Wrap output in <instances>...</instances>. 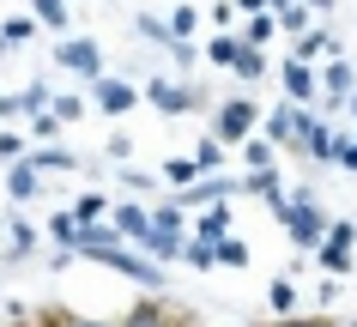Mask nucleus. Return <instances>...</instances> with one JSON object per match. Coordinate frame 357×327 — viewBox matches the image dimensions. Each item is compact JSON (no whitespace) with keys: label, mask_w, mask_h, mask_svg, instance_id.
I'll return each mask as SVG.
<instances>
[{"label":"nucleus","mask_w":357,"mask_h":327,"mask_svg":"<svg viewBox=\"0 0 357 327\" xmlns=\"http://www.w3.org/2000/svg\"><path fill=\"white\" fill-rule=\"evenodd\" d=\"M327 225H333V218L315 206V194H309V188L291 194V206H284V231H291V243H297V249H315L321 236H327Z\"/></svg>","instance_id":"nucleus-1"},{"label":"nucleus","mask_w":357,"mask_h":327,"mask_svg":"<svg viewBox=\"0 0 357 327\" xmlns=\"http://www.w3.org/2000/svg\"><path fill=\"white\" fill-rule=\"evenodd\" d=\"M351 243H357V225L351 218H333L327 236L315 243V267L327 273V279H345V273H351Z\"/></svg>","instance_id":"nucleus-2"},{"label":"nucleus","mask_w":357,"mask_h":327,"mask_svg":"<svg viewBox=\"0 0 357 327\" xmlns=\"http://www.w3.org/2000/svg\"><path fill=\"white\" fill-rule=\"evenodd\" d=\"M255 128H261V109H255V103H248V97H230V103H218V121H212V139H218V146H243L248 134H255Z\"/></svg>","instance_id":"nucleus-3"},{"label":"nucleus","mask_w":357,"mask_h":327,"mask_svg":"<svg viewBox=\"0 0 357 327\" xmlns=\"http://www.w3.org/2000/svg\"><path fill=\"white\" fill-rule=\"evenodd\" d=\"M55 61L67 67V73H79V79H103V49H97L91 37H61Z\"/></svg>","instance_id":"nucleus-4"},{"label":"nucleus","mask_w":357,"mask_h":327,"mask_svg":"<svg viewBox=\"0 0 357 327\" xmlns=\"http://www.w3.org/2000/svg\"><path fill=\"white\" fill-rule=\"evenodd\" d=\"M303 121H309L303 103H279L273 116H261V139H266V146H297V139H303Z\"/></svg>","instance_id":"nucleus-5"},{"label":"nucleus","mask_w":357,"mask_h":327,"mask_svg":"<svg viewBox=\"0 0 357 327\" xmlns=\"http://www.w3.org/2000/svg\"><path fill=\"white\" fill-rule=\"evenodd\" d=\"M297 146H303L309 158H321V164H339L351 139H345V134H333V128H327L321 116H309V121H303V139H297Z\"/></svg>","instance_id":"nucleus-6"},{"label":"nucleus","mask_w":357,"mask_h":327,"mask_svg":"<svg viewBox=\"0 0 357 327\" xmlns=\"http://www.w3.org/2000/svg\"><path fill=\"white\" fill-rule=\"evenodd\" d=\"M146 97H151V109H164V116H188L194 103H200V91H194V85H182V79H151L146 85Z\"/></svg>","instance_id":"nucleus-7"},{"label":"nucleus","mask_w":357,"mask_h":327,"mask_svg":"<svg viewBox=\"0 0 357 327\" xmlns=\"http://www.w3.org/2000/svg\"><path fill=\"white\" fill-rule=\"evenodd\" d=\"M109 225H115V236L121 243H133V249H146V236H151V212L146 206H109Z\"/></svg>","instance_id":"nucleus-8"},{"label":"nucleus","mask_w":357,"mask_h":327,"mask_svg":"<svg viewBox=\"0 0 357 327\" xmlns=\"http://www.w3.org/2000/svg\"><path fill=\"white\" fill-rule=\"evenodd\" d=\"M279 79H284V91H291V103H303V109H309V97L321 91V85H315V67H309V61H297V55L279 61Z\"/></svg>","instance_id":"nucleus-9"},{"label":"nucleus","mask_w":357,"mask_h":327,"mask_svg":"<svg viewBox=\"0 0 357 327\" xmlns=\"http://www.w3.org/2000/svg\"><path fill=\"white\" fill-rule=\"evenodd\" d=\"M133 103H139V91H133L128 79H97V109L103 116H128Z\"/></svg>","instance_id":"nucleus-10"},{"label":"nucleus","mask_w":357,"mask_h":327,"mask_svg":"<svg viewBox=\"0 0 357 327\" xmlns=\"http://www.w3.org/2000/svg\"><path fill=\"white\" fill-rule=\"evenodd\" d=\"M321 55H327V61H339V37L327 31V24H309V31L297 37V61H309V67H315Z\"/></svg>","instance_id":"nucleus-11"},{"label":"nucleus","mask_w":357,"mask_h":327,"mask_svg":"<svg viewBox=\"0 0 357 327\" xmlns=\"http://www.w3.org/2000/svg\"><path fill=\"white\" fill-rule=\"evenodd\" d=\"M315 85L327 91V109H333V103H345V97L357 91V73H351V61H327V73H321Z\"/></svg>","instance_id":"nucleus-12"},{"label":"nucleus","mask_w":357,"mask_h":327,"mask_svg":"<svg viewBox=\"0 0 357 327\" xmlns=\"http://www.w3.org/2000/svg\"><path fill=\"white\" fill-rule=\"evenodd\" d=\"M194 236H200V243H218V236H230V200H212V206L200 212Z\"/></svg>","instance_id":"nucleus-13"},{"label":"nucleus","mask_w":357,"mask_h":327,"mask_svg":"<svg viewBox=\"0 0 357 327\" xmlns=\"http://www.w3.org/2000/svg\"><path fill=\"white\" fill-rule=\"evenodd\" d=\"M24 164L43 176V170H73L79 158H73V152H61V146H31V152H24Z\"/></svg>","instance_id":"nucleus-14"},{"label":"nucleus","mask_w":357,"mask_h":327,"mask_svg":"<svg viewBox=\"0 0 357 327\" xmlns=\"http://www.w3.org/2000/svg\"><path fill=\"white\" fill-rule=\"evenodd\" d=\"M37 188H43V176L31 170V164H13V170H6V194H13V200H37Z\"/></svg>","instance_id":"nucleus-15"},{"label":"nucleus","mask_w":357,"mask_h":327,"mask_svg":"<svg viewBox=\"0 0 357 327\" xmlns=\"http://www.w3.org/2000/svg\"><path fill=\"white\" fill-rule=\"evenodd\" d=\"M230 73H236V79H261V73H266V49H255V43H236Z\"/></svg>","instance_id":"nucleus-16"},{"label":"nucleus","mask_w":357,"mask_h":327,"mask_svg":"<svg viewBox=\"0 0 357 327\" xmlns=\"http://www.w3.org/2000/svg\"><path fill=\"white\" fill-rule=\"evenodd\" d=\"M200 176H206V170H200L194 158H164V182H169V188H176V194H182V188H194Z\"/></svg>","instance_id":"nucleus-17"},{"label":"nucleus","mask_w":357,"mask_h":327,"mask_svg":"<svg viewBox=\"0 0 357 327\" xmlns=\"http://www.w3.org/2000/svg\"><path fill=\"white\" fill-rule=\"evenodd\" d=\"M243 31H236V37L243 43H255V49H266V43H273V31H279V19H273V13H243Z\"/></svg>","instance_id":"nucleus-18"},{"label":"nucleus","mask_w":357,"mask_h":327,"mask_svg":"<svg viewBox=\"0 0 357 327\" xmlns=\"http://www.w3.org/2000/svg\"><path fill=\"white\" fill-rule=\"evenodd\" d=\"M212 261H218V267H248V243L243 236H218V243H212Z\"/></svg>","instance_id":"nucleus-19"},{"label":"nucleus","mask_w":357,"mask_h":327,"mask_svg":"<svg viewBox=\"0 0 357 327\" xmlns=\"http://www.w3.org/2000/svg\"><path fill=\"white\" fill-rule=\"evenodd\" d=\"M164 24H169V43H188V37H194V24H200V13H194L188 0H182V6H176Z\"/></svg>","instance_id":"nucleus-20"},{"label":"nucleus","mask_w":357,"mask_h":327,"mask_svg":"<svg viewBox=\"0 0 357 327\" xmlns=\"http://www.w3.org/2000/svg\"><path fill=\"white\" fill-rule=\"evenodd\" d=\"M31 13H37V24H49V31H67V0H31Z\"/></svg>","instance_id":"nucleus-21"},{"label":"nucleus","mask_w":357,"mask_h":327,"mask_svg":"<svg viewBox=\"0 0 357 327\" xmlns=\"http://www.w3.org/2000/svg\"><path fill=\"white\" fill-rule=\"evenodd\" d=\"M188 158H194V164H200V170H206V176H218V170H225V146H218V139H212V134L200 139V146H194Z\"/></svg>","instance_id":"nucleus-22"},{"label":"nucleus","mask_w":357,"mask_h":327,"mask_svg":"<svg viewBox=\"0 0 357 327\" xmlns=\"http://www.w3.org/2000/svg\"><path fill=\"white\" fill-rule=\"evenodd\" d=\"M236 43H243V37H236V31H218V37H212L206 49H200V55H206L212 67H230V55H236Z\"/></svg>","instance_id":"nucleus-23"},{"label":"nucleus","mask_w":357,"mask_h":327,"mask_svg":"<svg viewBox=\"0 0 357 327\" xmlns=\"http://www.w3.org/2000/svg\"><path fill=\"white\" fill-rule=\"evenodd\" d=\"M103 212H109L103 194H79V200H73V218H79V225H103Z\"/></svg>","instance_id":"nucleus-24"},{"label":"nucleus","mask_w":357,"mask_h":327,"mask_svg":"<svg viewBox=\"0 0 357 327\" xmlns=\"http://www.w3.org/2000/svg\"><path fill=\"white\" fill-rule=\"evenodd\" d=\"M273 19H279V31H291V37H303V31H309V24H315V13H309V6H284V13H273Z\"/></svg>","instance_id":"nucleus-25"},{"label":"nucleus","mask_w":357,"mask_h":327,"mask_svg":"<svg viewBox=\"0 0 357 327\" xmlns=\"http://www.w3.org/2000/svg\"><path fill=\"white\" fill-rule=\"evenodd\" d=\"M243 164H248V170H273V146L248 134V139H243Z\"/></svg>","instance_id":"nucleus-26"},{"label":"nucleus","mask_w":357,"mask_h":327,"mask_svg":"<svg viewBox=\"0 0 357 327\" xmlns=\"http://www.w3.org/2000/svg\"><path fill=\"white\" fill-rule=\"evenodd\" d=\"M146 249L158 254V261H176V254H182V236H176V231H151V236H146Z\"/></svg>","instance_id":"nucleus-27"},{"label":"nucleus","mask_w":357,"mask_h":327,"mask_svg":"<svg viewBox=\"0 0 357 327\" xmlns=\"http://www.w3.org/2000/svg\"><path fill=\"white\" fill-rule=\"evenodd\" d=\"M182 261H188V267H218V261H212V243H200V236H182Z\"/></svg>","instance_id":"nucleus-28"},{"label":"nucleus","mask_w":357,"mask_h":327,"mask_svg":"<svg viewBox=\"0 0 357 327\" xmlns=\"http://www.w3.org/2000/svg\"><path fill=\"white\" fill-rule=\"evenodd\" d=\"M49 85H31V91H19V116H43V109H49Z\"/></svg>","instance_id":"nucleus-29"},{"label":"nucleus","mask_w":357,"mask_h":327,"mask_svg":"<svg viewBox=\"0 0 357 327\" xmlns=\"http://www.w3.org/2000/svg\"><path fill=\"white\" fill-rule=\"evenodd\" d=\"M121 327H169V315H164L158 303H139V309H133V315H128Z\"/></svg>","instance_id":"nucleus-30"},{"label":"nucleus","mask_w":357,"mask_h":327,"mask_svg":"<svg viewBox=\"0 0 357 327\" xmlns=\"http://www.w3.org/2000/svg\"><path fill=\"white\" fill-rule=\"evenodd\" d=\"M0 37H6V49H13V43H31V37H37V19H6V24H0Z\"/></svg>","instance_id":"nucleus-31"},{"label":"nucleus","mask_w":357,"mask_h":327,"mask_svg":"<svg viewBox=\"0 0 357 327\" xmlns=\"http://www.w3.org/2000/svg\"><path fill=\"white\" fill-rule=\"evenodd\" d=\"M49 231H55V243H67V254H73V236H79V218H73V212H55Z\"/></svg>","instance_id":"nucleus-32"},{"label":"nucleus","mask_w":357,"mask_h":327,"mask_svg":"<svg viewBox=\"0 0 357 327\" xmlns=\"http://www.w3.org/2000/svg\"><path fill=\"white\" fill-rule=\"evenodd\" d=\"M266 303H273V309L284 315V309L297 303V285H291V279H273V285H266Z\"/></svg>","instance_id":"nucleus-33"},{"label":"nucleus","mask_w":357,"mask_h":327,"mask_svg":"<svg viewBox=\"0 0 357 327\" xmlns=\"http://www.w3.org/2000/svg\"><path fill=\"white\" fill-rule=\"evenodd\" d=\"M243 188H255V194H266V200H273V194H284V182H279L273 170H248V182H243Z\"/></svg>","instance_id":"nucleus-34"},{"label":"nucleus","mask_w":357,"mask_h":327,"mask_svg":"<svg viewBox=\"0 0 357 327\" xmlns=\"http://www.w3.org/2000/svg\"><path fill=\"white\" fill-rule=\"evenodd\" d=\"M49 116H61V128H67V121L85 116V103H79V97H49Z\"/></svg>","instance_id":"nucleus-35"},{"label":"nucleus","mask_w":357,"mask_h":327,"mask_svg":"<svg viewBox=\"0 0 357 327\" xmlns=\"http://www.w3.org/2000/svg\"><path fill=\"white\" fill-rule=\"evenodd\" d=\"M31 243H37V231H31V225H13V261H24Z\"/></svg>","instance_id":"nucleus-36"},{"label":"nucleus","mask_w":357,"mask_h":327,"mask_svg":"<svg viewBox=\"0 0 357 327\" xmlns=\"http://www.w3.org/2000/svg\"><path fill=\"white\" fill-rule=\"evenodd\" d=\"M236 19H243V13H236L230 0H218V6H212V24H218V31H236Z\"/></svg>","instance_id":"nucleus-37"},{"label":"nucleus","mask_w":357,"mask_h":327,"mask_svg":"<svg viewBox=\"0 0 357 327\" xmlns=\"http://www.w3.org/2000/svg\"><path fill=\"white\" fill-rule=\"evenodd\" d=\"M24 152H31V146H24L19 134H0V164H13V158H24Z\"/></svg>","instance_id":"nucleus-38"},{"label":"nucleus","mask_w":357,"mask_h":327,"mask_svg":"<svg viewBox=\"0 0 357 327\" xmlns=\"http://www.w3.org/2000/svg\"><path fill=\"white\" fill-rule=\"evenodd\" d=\"M31 134H37V139L61 134V116H49V109H43V116H31Z\"/></svg>","instance_id":"nucleus-39"},{"label":"nucleus","mask_w":357,"mask_h":327,"mask_svg":"<svg viewBox=\"0 0 357 327\" xmlns=\"http://www.w3.org/2000/svg\"><path fill=\"white\" fill-rule=\"evenodd\" d=\"M139 24V37H151V43H169V24L164 19H133Z\"/></svg>","instance_id":"nucleus-40"},{"label":"nucleus","mask_w":357,"mask_h":327,"mask_svg":"<svg viewBox=\"0 0 357 327\" xmlns=\"http://www.w3.org/2000/svg\"><path fill=\"white\" fill-rule=\"evenodd\" d=\"M273 327H333V321H327V315H279Z\"/></svg>","instance_id":"nucleus-41"},{"label":"nucleus","mask_w":357,"mask_h":327,"mask_svg":"<svg viewBox=\"0 0 357 327\" xmlns=\"http://www.w3.org/2000/svg\"><path fill=\"white\" fill-rule=\"evenodd\" d=\"M169 49H176V67H194V61H200V49H194V43H169Z\"/></svg>","instance_id":"nucleus-42"},{"label":"nucleus","mask_w":357,"mask_h":327,"mask_svg":"<svg viewBox=\"0 0 357 327\" xmlns=\"http://www.w3.org/2000/svg\"><path fill=\"white\" fill-rule=\"evenodd\" d=\"M236 13H266V0H230Z\"/></svg>","instance_id":"nucleus-43"},{"label":"nucleus","mask_w":357,"mask_h":327,"mask_svg":"<svg viewBox=\"0 0 357 327\" xmlns=\"http://www.w3.org/2000/svg\"><path fill=\"white\" fill-rule=\"evenodd\" d=\"M339 164H345V170H357V139L345 146V158H339Z\"/></svg>","instance_id":"nucleus-44"},{"label":"nucleus","mask_w":357,"mask_h":327,"mask_svg":"<svg viewBox=\"0 0 357 327\" xmlns=\"http://www.w3.org/2000/svg\"><path fill=\"white\" fill-rule=\"evenodd\" d=\"M303 6H309V13H333V0H303Z\"/></svg>","instance_id":"nucleus-45"},{"label":"nucleus","mask_w":357,"mask_h":327,"mask_svg":"<svg viewBox=\"0 0 357 327\" xmlns=\"http://www.w3.org/2000/svg\"><path fill=\"white\" fill-rule=\"evenodd\" d=\"M284 6H297V0H266V13H284Z\"/></svg>","instance_id":"nucleus-46"},{"label":"nucleus","mask_w":357,"mask_h":327,"mask_svg":"<svg viewBox=\"0 0 357 327\" xmlns=\"http://www.w3.org/2000/svg\"><path fill=\"white\" fill-rule=\"evenodd\" d=\"M345 103H351V109H357V91H351V97H345Z\"/></svg>","instance_id":"nucleus-47"},{"label":"nucleus","mask_w":357,"mask_h":327,"mask_svg":"<svg viewBox=\"0 0 357 327\" xmlns=\"http://www.w3.org/2000/svg\"><path fill=\"white\" fill-rule=\"evenodd\" d=\"M73 327H97V321H73Z\"/></svg>","instance_id":"nucleus-48"},{"label":"nucleus","mask_w":357,"mask_h":327,"mask_svg":"<svg viewBox=\"0 0 357 327\" xmlns=\"http://www.w3.org/2000/svg\"><path fill=\"white\" fill-rule=\"evenodd\" d=\"M0 49H6V37H0Z\"/></svg>","instance_id":"nucleus-49"},{"label":"nucleus","mask_w":357,"mask_h":327,"mask_svg":"<svg viewBox=\"0 0 357 327\" xmlns=\"http://www.w3.org/2000/svg\"><path fill=\"white\" fill-rule=\"evenodd\" d=\"M351 327H357V321H351Z\"/></svg>","instance_id":"nucleus-50"}]
</instances>
